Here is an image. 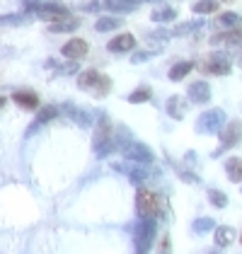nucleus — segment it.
Masks as SVG:
<instances>
[{
    "label": "nucleus",
    "instance_id": "nucleus-1",
    "mask_svg": "<svg viewBox=\"0 0 242 254\" xmlns=\"http://www.w3.org/2000/svg\"><path fill=\"white\" fill-rule=\"evenodd\" d=\"M78 87L85 90V92H92L95 97H107L109 90H112V80L100 70L90 68V70H82L78 75Z\"/></svg>",
    "mask_w": 242,
    "mask_h": 254
},
{
    "label": "nucleus",
    "instance_id": "nucleus-2",
    "mask_svg": "<svg viewBox=\"0 0 242 254\" xmlns=\"http://www.w3.org/2000/svg\"><path fill=\"white\" fill-rule=\"evenodd\" d=\"M155 218H141V223L133 225V242L136 254H150L153 240H155Z\"/></svg>",
    "mask_w": 242,
    "mask_h": 254
},
{
    "label": "nucleus",
    "instance_id": "nucleus-3",
    "mask_svg": "<svg viewBox=\"0 0 242 254\" xmlns=\"http://www.w3.org/2000/svg\"><path fill=\"white\" fill-rule=\"evenodd\" d=\"M114 150V140H112V124L107 117H100V124L95 128V153L97 157H107Z\"/></svg>",
    "mask_w": 242,
    "mask_h": 254
},
{
    "label": "nucleus",
    "instance_id": "nucleus-4",
    "mask_svg": "<svg viewBox=\"0 0 242 254\" xmlns=\"http://www.w3.org/2000/svg\"><path fill=\"white\" fill-rule=\"evenodd\" d=\"M136 211H138L141 218H155V215H160V211H162V201L153 194V191L141 189L138 196H136Z\"/></svg>",
    "mask_w": 242,
    "mask_h": 254
},
{
    "label": "nucleus",
    "instance_id": "nucleus-5",
    "mask_svg": "<svg viewBox=\"0 0 242 254\" xmlns=\"http://www.w3.org/2000/svg\"><path fill=\"white\" fill-rule=\"evenodd\" d=\"M223 124H225V114L223 109H208L196 119V131L206 136V133H221Z\"/></svg>",
    "mask_w": 242,
    "mask_h": 254
},
{
    "label": "nucleus",
    "instance_id": "nucleus-6",
    "mask_svg": "<svg viewBox=\"0 0 242 254\" xmlns=\"http://www.w3.org/2000/svg\"><path fill=\"white\" fill-rule=\"evenodd\" d=\"M121 150H123V157H126L128 162H138V165H150V162H153V153H150V148H148V145H143V143L128 140Z\"/></svg>",
    "mask_w": 242,
    "mask_h": 254
},
{
    "label": "nucleus",
    "instance_id": "nucleus-7",
    "mask_svg": "<svg viewBox=\"0 0 242 254\" xmlns=\"http://www.w3.org/2000/svg\"><path fill=\"white\" fill-rule=\"evenodd\" d=\"M203 73L228 75V73H230V56H228L225 51H213L208 59L203 61Z\"/></svg>",
    "mask_w": 242,
    "mask_h": 254
},
{
    "label": "nucleus",
    "instance_id": "nucleus-8",
    "mask_svg": "<svg viewBox=\"0 0 242 254\" xmlns=\"http://www.w3.org/2000/svg\"><path fill=\"white\" fill-rule=\"evenodd\" d=\"M240 138H242V121L233 119L228 126H223L221 128V150L223 148H233V145H238ZM221 150H216V153H221Z\"/></svg>",
    "mask_w": 242,
    "mask_h": 254
},
{
    "label": "nucleus",
    "instance_id": "nucleus-9",
    "mask_svg": "<svg viewBox=\"0 0 242 254\" xmlns=\"http://www.w3.org/2000/svg\"><path fill=\"white\" fill-rule=\"evenodd\" d=\"M37 17L49 20V22H59V20H63V17H68V12H65V7L59 5V2H41L39 10H37Z\"/></svg>",
    "mask_w": 242,
    "mask_h": 254
},
{
    "label": "nucleus",
    "instance_id": "nucleus-10",
    "mask_svg": "<svg viewBox=\"0 0 242 254\" xmlns=\"http://www.w3.org/2000/svg\"><path fill=\"white\" fill-rule=\"evenodd\" d=\"M87 51H90V46H87V41L85 39H70L65 46H63V56L70 61H80L87 56Z\"/></svg>",
    "mask_w": 242,
    "mask_h": 254
},
{
    "label": "nucleus",
    "instance_id": "nucleus-11",
    "mask_svg": "<svg viewBox=\"0 0 242 254\" xmlns=\"http://www.w3.org/2000/svg\"><path fill=\"white\" fill-rule=\"evenodd\" d=\"M186 107H189V104H186V97H180V95H172V97L165 102V112L172 119H177V121L186 117Z\"/></svg>",
    "mask_w": 242,
    "mask_h": 254
},
{
    "label": "nucleus",
    "instance_id": "nucleus-12",
    "mask_svg": "<svg viewBox=\"0 0 242 254\" xmlns=\"http://www.w3.org/2000/svg\"><path fill=\"white\" fill-rule=\"evenodd\" d=\"M189 99L196 102V104H206V102L211 99V87H208V82H203V80L191 82V85H189Z\"/></svg>",
    "mask_w": 242,
    "mask_h": 254
},
{
    "label": "nucleus",
    "instance_id": "nucleus-13",
    "mask_svg": "<svg viewBox=\"0 0 242 254\" xmlns=\"http://www.w3.org/2000/svg\"><path fill=\"white\" fill-rule=\"evenodd\" d=\"M136 46V39H133V34H119V37H114V39L109 41V51H114V54H126V51H131Z\"/></svg>",
    "mask_w": 242,
    "mask_h": 254
},
{
    "label": "nucleus",
    "instance_id": "nucleus-14",
    "mask_svg": "<svg viewBox=\"0 0 242 254\" xmlns=\"http://www.w3.org/2000/svg\"><path fill=\"white\" fill-rule=\"evenodd\" d=\"M216 24L221 29H228V32H235V29H242V17L238 12H221Z\"/></svg>",
    "mask_w": 242,
    "mask_h": 254
},
{
    "label": "nucleus",
    "instance_id": "nucleus-15",
    "mask_svg": "<svg viewBox=\"0 0 242 254\" xmlns=\"http://www.w3.org/2000/svg\"><path fill=\"white\" fill-rule=\"evenodd\" d=\"M80 27V20L78 17H63L59 22H51L49 24V32H54V34H65V32H73V29H78Z\"/></svg>",
    "mask_w": 242,
    "mask_h": 254
},
{
    "label": "nucleus",
    "instance_id": "nucleus-16",
    "mask_svg": "<svg viewBox=\"0 0 242 254\" xmlns=\"http://www.w3.org/2000/svg\"><path fill=\"white\" fill-rule=\"evenodd\" d=\"M12 99H15V104H20L22 109H37L39 107V97L34 92H27V90H17L12 95Z\"/></svg>",
    "mask_w": 242,
    "mask_h": 254
},
{
    "label": "nucleus",
    "instance_id": "nucleus-17",
    "mask_svg": "<svg viewBox=\"0 0 242 254\" xmlns=\"http://www.w3.org/2000/svg\"><path fill=\"white\" fill-rule=\"evenodd\" d=\"M235 237H238V233L230 228V225H221V228H216V245L218 247H228V245H233L235 242Z\"/></svg>",
    "mask_w": 242,
    "mask_h": 254
},
{
    "label": "nucleus",
    "instance_id": "nucleus-18",
    "mask_svg": "<svg viewBox=\"0 0 242 254\" xmlns=\"http://www.w3.org/2000/svg\"><path fill=\"white\" fill-rule=\"evenodd\" d=\"M107 10H114V12H128V10H136L141 5V0H104Z\"/></svg>",
    "mask_w": 242,
    "mask_h": 254
},
{
    "label": "nucleus",
    "instance_id": "nucleus-19",
    "mask_svg": "<svg viewBox=\"0 0 242 254\" xmlns=\"http://www.w3.org/2000/svg\"><path fill=\"white\" fill-rule=\"evenodd\" d=\"M225 175L230 182H242V157H230L225 162Z\"/></svg>",
    "mask_w": 242,
    "mask_h": 254
},
{
    "label": "nucleus",
    "instance_id": "nucleus-20",
    "mask_svg": "<svg viewBox=\"0 0 242 254\" xmlns=\"http://www.w3.org/2000/svg\"><path fill=\"white\" fill-rule=\"evenodd\" d=\"M191 70H194V63H189V61H180V63H175V65H172V70H170V80L180 82V80H184Z\"/></svg>",
    "mask_w": 242,
    "mask_h": 254
},
{
    "label": "nucleus",
    "instance_id": "nucleus-21",
    "mask_svg": "<svg viewBox=\"0 0 242 254\" xmlns=\"http://www.w3.org/2000/svg\"><path fill=\"white\" fill-rule=\"evenodd\" d=\"M211 44H228V46H235V44H242V29H235V32H225V34H216Z\"/></svg>",
    "mask_w": 242,
    "mask_h": 254
},
{
    "label": "nucleus",
    "instance_id": "nucleus-22",
    "mask_svg": "<svg viewBox=\"0 0 242 254\" xmlns=\"http://www.w3.org/2000/svg\"><path fill=\"white\" fill-rule=\"evenodd\" d=\"M121 24H123L121 17H112V15H109V17H100L97 24H95V29H97V32H112V29H119Z\"/></svg>",
    "mask_w": 242,
    "mask_h": 254
},
{
    "label": "nucleus",
    "instance_id": "nucleus-23",
    "mask_svg": "<svg viewBox=\"0 0 242 254\" xmlns=\"http://www.w3.org/2000/svg\"><path fill=\"white\" fill-rule=\"evenodd\" d=\"M59 114V109L56 107H44V109H39V114H37V121L32 124V131H37L41 124H46V121H51V119Z\"/></svg>",
    "mask_w": 242,
    "mask_h": 254
},
{
    "label": "nucleus",
    "instance_id": "nucleus-24",
    "mask_svg": "<svg viewBox=\"0 0 242 254\" xmlns=\"http://www.w3.org/2000/svg\"><path fill=\"white\" fill-rule=\"evenodd\" d=\"M194 12H199V15L218 12V0H199V2L194 5Z\"/></svg>",
    "mask_w": 242,
    "mask_h": 254
},
{
    "label": "nucleus",
    "instance_id": "nucleus-25",
    "mask_svg": "<svg viewBox=\"0 0 242 254\" xmlns=\"http://www.w3.org/2000/svg\"><path fill=\"white\" fill-rule=\"evenodd\" d=\"M175 17H177V12H175L172 7H162V10L150 12V20H153V22H172Z\"/></svg>",
    "mask_w": 242,
    "mask_h": 254
},
{
    "label": "nucleus",
    "instance_id": "nucleus-26",
    "mask_svg": "<svg viewBox=\"0 0 242 254\" xmlns=\"http://www.w3.org/2000/svg\"><path fill=\"white\" fill-rule=\"evenodd\" d=\"M213 218H196L194 220V225H191V230L196 235H203V233H208V230H213Z\"/></svg>",
    "mask_w": 242,
    "mask_h": 254
},
{
    "label": "nucleus",
    "instance_id": "nucleus-27",
    "mask_svg": "<svg viewBox=\"0 0 242 254\" xmlns=\"http://www.w3.org/2000/svg\"><path fill=\"white\" fill-rule=\"evenodd\" d=\"M49 68H60V73H65V75L78 73V63H75V61H70V59H68V63H63V65H60L59 61H49Z\"/></svg>",
    "mask_w": 242,
    "mask_h": 254
},
{
    "label": "nucleus",
    "instance_id": "nucleus-28",
    "mask_svg": "<svg viewBox=\"0 0 242 254\" xmlns=\"http://www.w3.org/2000/svg\"><path fill=\"white\" fill-rule=\"evenodd\" d=\"M208 201L216 206V208H225L228 206V196L218 191V189H208Z\"/></svg>",
    "mask_w": 242,
    "mask_h": 254
},
{
    "label": "nucleus",
    "instance_id": "nucleus-29",
    "mask_svg": "<svg viewBox=\"0 0 242 254\" xmlns=\"http://www.w3.org/2000/svg\"><path fill=\"white\" fill-rule=\"evenodd\" d=\"M148 99H150V90H148V87H138L136 92L128 95V102H131V104H143V102H148Z\"/></svg>",
    "mask_w": 242,
    "mask_h": 254
},
{
    "label": "nucleus",
    "instance_id": "nucleus-30",
    "mask_svg": "<svg viewBox=\"0 0 242 254\" xmlns=\"http://www.w3.org/2000/svg\"><path fill=\"white\" fill-rule=\"evenodd\" d=\"M203 27V20H194V22H186V24H180L175 29V34H189L191 29H201Z\"/></svg>",
    "mask_w": 242,
    "mask_h": 254
},
{
    "label": "nucleus",
    "instance_id": "nucleus-31",
    "mask_svg": "<svg viewBox=\"0 0 242 254\" xmlns=\"http://www.w3.org/2000/svg\"><path fill=\"white\" fill-rule=\"evenodd\" d=\"M153 54H155V51H138V54H133V56H131V63H143V61L150 59Z\"/></svg>",
    "mask_w": 242,
    "mask_h": 254
},
{
    "label": "nucleus",
    "instance_id": "nucleus-32",
    "mask_svg": "<svg viewBox=\"0 0 242 254\" xmlns=\"http://www.w3.org/2000/svg\"><path fill=\"white\" fill-rule=\"evenodd\" d=\"M2 22H5V24H22V22H24V17H20V15H15V17L5 15V17H2Z\"/></svg>",
    "mask_w": 242,
    "mask_h": 254
},
{
    "label": "nucleus",
    "instance_id": "nucleus-33",
    "mask_svg": "<svg viewBox=\"0 0 242 254\" xmlns=\"http://www.w3.org/2000/svg\"><path fill=\"white\" fill-rule=\"evenodd\" d=\"M170 245H172V242H170V237H162V242H160V254H170V250H172Z\"/></svg>",
    "mask_w": 242,
    "mask_h": 254
},
{
    "label": "nucleus",
    "instance_id": "nucleus-34",
    "mask_svg": "<svg viewBox=\"0 0 242 254\" xmlns=\"http://www.w3.org/2000/svg\"><path fill=\"white\" fill-rule=\"evenodd\" d=\"M223 2H233V0H223Z\"/></svg>",
    "mask_w": 242,
    "mask_h": 254
},
{
    "label": "nucleus",
    "instance_id": "nucleus-35",
    "mask_svg": "<svg viewBox=\"0 0 242 254\" xmlns=\"http://www.w3.org/2000/svg\"><path fill=\"white\" fill-rule=\"evenodd\" d=\"M240 63H242V56H240Z\"/></svg>",
    "mask_w": 242,
    "mask_h": 254
}]
</instances>
